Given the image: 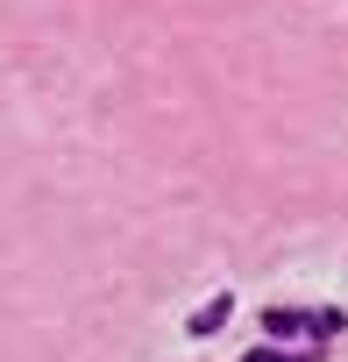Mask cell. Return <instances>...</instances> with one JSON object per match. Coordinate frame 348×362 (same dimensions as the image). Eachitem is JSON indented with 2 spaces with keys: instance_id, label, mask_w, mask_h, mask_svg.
<instances>
[{
  "instance_id": "7a4b0ae2",
  "label": "cell",
  "mask_w": 348,
  "mask_h": 362,
  "mask_svg": "<svg viewBox=\"0 0 348 362\" xmlns=\"http://www.w3.org/2000/svg\"><path fill=\"white\" fill-rule=\"evenodd\" d=\"M242 362H306V355H284V348H256V355H242Z\"/></svg>"
},
{
  "instance_id": "6da1fadb",
  "label": "cell",
  "mask_w": 348,
  "mask_h": 362,
  "mask_svg": "<svg viewBox=\"0 0 348 362\" xmlns=\"http://www.w3.org/2000/svg\"><path fill=\"white\" fill-rule=\"evenodd\" d=\"M221 320H228V298H214V305H199V320H192V334H214Z\"/></svg>"
}]
</instances>
